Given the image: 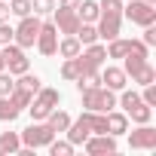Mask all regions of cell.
<instances>
[{
  "mask_svg": "<svg viewBox=\"0 0 156 156\" xmlns=\"http://www.w3.org/2000/svg\"><path fill=\"white\" fill-rule=\"evenodd\" d=\"M58 104H61V92H58V89H49V86H40L37 95L31 98V104H28L31 119H46Z\"/></svg>",
  "mask_w": 156,
  "mask_h": 156,
  "instance_id": "1",
  "label": "cell"
},
{
  "mask_svg": "<svg viewBox=\"0 0 156 156\" xmlns=\"http://www.w3.org/2000/svg\"><path fill=\"white\" fill-rule=\"evenodd\" d=\"M83 107L86 110H95V113H107L116 107V92L107 89V86H95V89H83Z\"/></svg>",
  "mask_w": 156,
  "mask_h": 156,
  "instance_id": "2",
  "label": "cell"
},
{
  "mask_svg": "<svg viewBox=\"0 0 156 156\" xmlns=\"http://www.w3.org/2000/svg\"><path fill=\"white\" fill-rule=\"evenodd\" d=\"M40 16H22L19 19V25L12 28V43H19L22 49H31L34 43H37V34H40Z\"/></svg>",
  "mask_w": 156,
  "mask_h": 156,
  "instance_id": "3",
  "label": "cell"
},
{
  "mask_svg": "<svg viewBox=\"0 0 156 156\" xmlns=\"http://www.w3.org/2000/svg\"><path fill=\"white\" fill-rule=\"evenodd\" d=\"M122 16H126L132 25L147 28V25L156 22V6L147 3V0H126V3H122Z\"/></svg>",
  "mask_w": 156,
  "mask_h": 156,
  "instance_id": "4",
  "label": "cell"
},
{
  "mask_svg": "<svg viewBox=\"0 0 156 156\" xmlns=\"http://www.w3.org/2000/svg\"><path fill=\"white\" fill-rule=\"evenodd\" d=\"M19 138H22V144H25V147L40 150V147H49V141L55 138V132L46 126V119H34L25 132H19Z\"/></svg>",
  "mask_w": 156,
  "mask_h": 156,
  "instance_id": "5",
  "label": "cell"
},
{
  "mask_svg": "<svg viewBox=\"0 0 156 156\" xmlns=\"http://www.w3.org/2000/svg\"><path fill=\"white\" fill-rule=\"evenodd\" d=\"M0 58H3V67H6L12 76L31 70V61H28V55H25V49H22L19 43H6V46H0Z\"/></svg>",
  "mask_w": 156,
  "mask_h": 156,
  "instance_id": "6",
  "label": "cell"
},
{
  "mask_svg": "<svg viewBox=\"0 0 156 156\" xmlns=\"http://www.w3.org/2000/svg\"><path fill=\"white\" fill-rule=\"evenodd\" d=\"M37 52L40 55H46V58H52L55 55V49H58V28H55V22H43L40 25V34H37Z\"/></svg>",
  "mask_w": 156,
  "mask_h": 156,
  "instance_id": "7",
  "label": "cell"
},
{
  "mask_svg": "<svg viewBox=\"0 0 156 156\" xmlns=\"http://www.w3.org/2000/svg\"><path fill=\"white\" fill-rule=\"evenodd\" d=\"M129 147L132 150H156V129L150 122L138 126L135 132H129Z\"/></svg>",
  "mask_w": 156,
  "mask_h": 156,
  "instance_id": "8",
  "label": "cell"
},
{
  "mask_svg": "<svg viewBox=\"0 0 156 156\" xmlns=\"http://www.w3.org/2000/svg\"><path fill=\"white\" fill-rule=\"evenodd\" d=\"M80 61H83V70H101V64L107 61V49L95 40L86 49H80Z\"/></svg>",
  "mask_w": 156,
  "mask_h": 156,
  "instance_id": "9",
  "label": "cell"
},
{
  "mask_svg": "<svg viewBox=\"0 0 156 156\" xmlns=\"http://www.w3.org/2000/svg\"><path fill=\"white\" fill-rule=\"evenodd\" d=\"M83 147H86V153H92V156H104V153H116V150H119V144H116L113 135H89Z\"/></svg>",
  "mask_w": 156,
  "mask_h": 156,
  "instance_id": "10",
  "label": "cell"
},
{
  "mask_svg": "<svg viewBox=\"0 0 156 156\" xmlns=\"http://www.w3.org/2000/svg\"><path fill=\"white\" fill-rule=\"evenodd\" d=\"M55 28L58 34H76V28H80V16H76V9H67V6H55Z\"/></svg>",
  "mask_w": 156,
  "mask_h": 156,
  "instance_id": "11",
  "label": "cell"
},
{
  "mask_svg": "<svg viewBox=\"0 0 156 156\" xmlns=\"http://www.w3.org/2000/svg\"><path fill=\"white\" fill-rule=\"evenodd\" d=\"M101 86H107V89H113V92H119V89H126L129 86V76H126V70L122 67H116V64H101Z\"/></svg>",
  "mask_w": 156,
  "mask_h": 156,
  "instance_id": "12",
  "label": "cell"
},
{
  "mask_svg": "<svg viewBox=\"0 0 156 156\" xmlns=\"http://www.w3.org/2000/svg\"><path fill=\"white\" fill-rule=\"evenodd\" d=\"M67 141L73 144V147H83L86 144V138L92 135V129H89V122L83 119V113H80V119H70V126H67Z\"/></svg>",
  "mask_w": 156,
  "mask_h": 156,
  "instance_id": "13",
  "label": "cell"
},
{
  "mask_svg": "<svg viewBox=\"0 0 156 156\" xmlns=\"http://www.w3.org/2000/svg\"><path fill=\"white\" fill-rule=\"evenodd\" d=\"M104 119H107V135L119 138V135H126V132H129V116H126L122 110H107V113H104Z\"/></svg>",
  "mask_w": 156,
  "mask_h": 156,
  "instance_id": "14",
  "label": "cell"
},
{
  "mask_svg": "<svg viewBox=\"0 0 156 156\" xmlns=\"http://www.w3.org/2000/svg\"><path fill=\"white\" fill-rule=\"evenodd\" d=\"M46 126H49V129H52L55 135H64V132H67V126H70V113H67V110H58V107H55V110H52V113L46 116Z\"/></svg>",
  "mask_w": 156,
  "mask_h": 156,
  "instance_id": "15",
  "label": "cell"
},
{
  "mask_svg": "<svg viewBox=\"0 0 156 156\" xmlns=\"http://www.w3.org/2000/svg\"><path fill=\"white\" fill-rule=\"evenodd\" d=\"M80 49H83L80 40H76L73 34H64V37L58 40V49H55V52H58L61 58H73V55H80Z\"/></svg>",
  "mask_w": 156,
  "mask_h": 156,
  "instance_id": "16",
  "label": "cell"
},
{
  "mask_svg": "<svg viewBox=\"0 0 156 156\" xmlns=\"http://www.w3.org/2000/svg\"><path fill=\"white\" fill-rule=\"evenodd\" d=\"M19 147H22L19 132H0V156H12L19 153Z\"/></svg>",
  "mask_w": 156,
  "mask_h": 156,
  "instance_id": "17",
  "label": "cell"
},
{
  "mask_svg": "<svg viewBox=\"0 0 156 156\" xmlns=\"http://www.w3.org/2000/svg\"><path fill=\"white\" fill-rule=\"evenodd\" d=\"M43 83H40V76L37 73H31V70H25V73H19V80H16V89H22V92H28V95H37V89H40Z\"/></svg>",
  "mask_w": 156,
  "mask_h": 156,
  "instance_id": "18",
  "label": "cell"
},
{
  "mask_svg": "<svg viewBox=\"0 0 156 156\" xmlns=\"http://www.w3.org/2000/svg\"><path fill=\"white\" fill-rule=\"evenodd\" d=\"M80 73H83V61H80V55H73V58H64V64H61V80L73 83Z\"/></svg>",
  "mask_w": 156,
  "mask_h": 156,
  "instance_id": "19",
  "label": "cell"
},
{
  "mask_svg": "<svg viewBox=\"0 0 156 156\" xmlns=\"http://www.w3.org/2000/svg\"><path fill=\"white\" fill-rule=\"evenodd\" d=\"M126 116H132V122L144 126V122H150V119H153V107H147L144 101H138V104H132V107L126 110Z\"/></svg>",
  "mask_w": 156,
  "mask_h": 156,
  "instance_id": "20",
  "label": "cell"
},
{
  "mask_svg": "<svg viewBox=\"0 0 156 156\" xmlns=\"http://www.w3.org/2000/svg\"><path fill=\"white\" fill-rule=\"evenodd\" d=\"M98 0H80V6H76V16H80V22H98Z\"/></svg>",
  "mask_w": 156,
  "mask_h": 156,
  "instance_id": "21",
  "label": "cell"
},
{
  "mask_svg": "<svg viewBox=\"0 0 156 156\" xmlns=\"http://www.w3.org/2000/svg\"><path fill=\"white\" fill-rule=\"evenodd\" d=\"M76 40H80L83 46H89V43H95L98 40V28L92 25V22H80V28H76V34H73Z\"/></svg>",
  "mask_w": 156,
  "mask_h": 156,
  "instance_id": "22",
  "label": "cell"
},
{
  "mask_svg": "<svg viewBox=\"0 0 156 156\" xmlns=\"http://www.w3.org/2000/svg\"><path fill=\"white\" fill-rule=\"evenodd\" d=\"M19 107L9 101V95H0V122H12V119H19Z\"/></svg>",
  "mask_w": 156,
  "mask_h": 156,
  "instance_id": "23",
  "label": "cell"
},
{
  "mask_svg": "<svg viewBox=\"0 0 156 156\" xmlns=\"http://www.w3.org/2000/svg\"><path fill=\"white\" fill-rule=\"evenodd\" d=\"M104 49H107V58H119V61H122V58H126V52H129V40L113 37V40H110Z\"/></svg>",
  "mask_w": 156,
  "mask_h": 156,
  "instance_id": "24",
  "label": "cell"
},
{
  "mask_svg": "<svg viewBox=\"0 0 156 156\" xmlns=\"http://www.w3.org/2000/svg\"><path fill=\"white\" fill-rule=\"evenodd\" d=\"M132 83H138V86H147V83H156V70H153V64L147 61L144 67H138L135 73H132Z\"/></svg>",
  "mask_w": 156,
  "mask_h": 156,
  "instance_id": "25",
  "label": "cell"
},
{
  "mask_svg": "<svg viewBox=\"0 0 156 156\" xmlns=\"http://www.w3.org/2000/svg\"><path fill=\"white\" fill-rule=\"evenodd\" d=\"M73 150H76V147H73L67 138H64V141H55V138L49 141V153H52V156H70Z\"/></svg>",
  "mask_w": 156,
  "mask_h": 156,
  "instance_id": "26",
  "label": "cell"
},
{
  "mask_svg": "<svg viewBox=\"0 0 156 156\" xmlns=\"http://www.w3.org/2000/svg\"><path fill=\"white\" fill-rule=\"evenodd\" d=\"M31 98H34V95H28V92H22V89H16V86H12V92H9V101H12L19 110H28Z\"/></svg>",
  "mask_w": 156,
  "mask_h": 156,
  "instance_id": "27",
  "label": "cell"
},
{
  "mask_svg": "<svg viewBox=\"0 0 156 156\" xmlns=\"http://www.w3.org/2000/svg\"><path fill=\"white\" fill-rule=\"evenodd\" d=\"M9 12L19 16V19H22V16H31V12H34V9H31V0H9Z\"/></svg>",
  "mask_w": 156,
  "mask_h": 156,
  "instance_id": "28",
  "label": "cell"
},
{
  "mask_svg": "<svg viewBox=\"0 0 156 156\" xmlns=\"http://www.w3.org/2000/svg\"><path fill=\"white\" fill-rule=\"evenodd\" d=\"M31 9H34V16H49L55 9V0H31Z\"/></svg>",
  "mask_w": 156,
  "mask_h": 156,
  "instance_id": "29",
  "label": "cell"
},
{
  "mask_svg": "<svg viewBox=\"0 0 156 156\" xmlns=\"http://www.w3.org/2000/svg\"><path fill=\"white\" fill-rule=\"evenodd\" d=\"M12 86H16V76L9 70H0V95H9Z\"/></svg>",
  "mask_w": 156,
  "mask_h": 156,
  "instance_id": "30",
  "label": "cell"
},
{
  "mask_svg": "<svg viewBox=\"0 0 156 156\" xmlns=\"http://www.w3.org/2000/svg\"><path fill=\"white\" fill-rule=\"evenodd\" d=\"M144 92H141V101L147 104V107H156V83H147V86H141Z\"/></svg>",
  "mask_w": 156,
  "mask_h": 156,
  "instance_id": "31",
  "label": "cell"
},
{
  "mask_svg": "<svg viewBox=\"0 0 156 156\" xmlns=\"http://www.w3.org/2000/svg\"><path fill=\"white\" fill-rule=\"evenodd\" d=\"M6 43H12V28L6 22H0V46H6Z\"/></svg>",
  "mask_w": 156,
  "mask_h": 156,
  "instance_id": "32",
  "label": "cell"
},
{
  "mask_svg": "<svg viewBox=\"0 0 156 156\" xmlns=\"http://www.w3.org/2000/svg\"><path fill=\"white\" fill-rule=\"evenodd\" d=\"M141 40H144L147 46H156V28H153V25H147V28H144V37H141Z\"/></svg>",
  "mask_w": 156,
  "mask_h": 156,
  "instance_id": "33",
  "label": "cell"
},
{
  "mask_svg": "<svg viewBox=\"0 0 156 156\" xmlns=\"http://www.w3.org/2000/svg\"><path fill=\"white\" fill-rule=\"evenodd\" d=\"M9 3H6V0H0V22H9Z\"/></svg>",
  "mask_w": 156,
  "mask_h": 156,
  "instance_id": "34",
  "label": "cell"
},
{
  "mask_svg": "<svg viewBox=\"0 0 156 156\" xmlns=\"http://www.w3.org/2000/svg\"><path fill=\"white\" fill-rule=\"evenodd\" d=\"M58 6H67V9H76V6H80V0H61Z\"/></svg>",
  "mask_w": 156,
  "mask_h": 156,
  "instance_id": "35",
  "label": "cell"
},
{
  "mask_svg": "<svg viewBox=\"0 0 156 156\" xmlns=\"http://www.w3.org/2000/svg\"><path fill=\"white\" fill-rule=\"evenodd\" d=\"M147 3H153V6H156V0H147Z\"/></svg>",
  "mask_w": 156,
  "mask_h": 156,
  "instance_id": "36",
  "label": "cell"
},
{
  "mask_svg": "<svg viewBox=\"0 0 156 156\" xmlns=\"http://www.w3.org/2000/svg\"><path fill=\"white\" fill-rule=\"evenodd\" d=\"M122 3H126V0H122Z\"/></svg>",
  "mask_w": 156,
  "mask_h": 156,
  "instance_id": "37",
  "label": "cell"
}]
</instances>
